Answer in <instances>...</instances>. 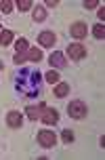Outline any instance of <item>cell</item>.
Instances as JSON below:
<instances>
[{
    "mask_svg": "<svg viewBox=\"0 0 105 160\" xmlns=\"http://www.w3.org/2000/svg\"><path fill=\"white\" fill-rule=\"evenodd\" d=\"M15 88L23 97H40L42 93V74L36 68H23L15 74Z\"/></svg>",
    "mask_w": 105,
    "mask_h": 160,
    "instance_id": "6da1fadb",
    "label": "cell"
},
{
    "mask_svg": "<svg viewBox=\"0 0 105 160\" xmlns=\"http://www.w3.org/2000/svg\"><path fill=\"white\" fill-rule=\"evenodd\" d=\"M86 105H84V101H80V99H74V101H69V105H67V114L72 116L74 120H82L84 116H86Z\"/></svg>",
    "mask_w": 105,
    "mask_h": 160,
    "instance_id": "7a4b0ae2",
    "label": "cell"
},
{
    "mask_svg": "<svg viewBox=\"0 0 105 160\" xmlns=\"http://www.w3.org/2000/svg\"><path fill=\"white\" fill-rule=\"evenodd\" d=\"M36 141L40 143V148H55L57 135L53 131H49V128H42V131H38V135H36Z\"/></svg>",
    "mask_w": 105,
    "mask_h": 160,
    "instance_id": "3957f363",
    "label": "cell"
},
{
    "mask_svg": "<svg viewBox=\"0 0 105 160\" xmlns=\"http://www.w3.org/2000/svg\"><path fill=\"white\" fill-rule=\"evenodd\" d=\"M15 57H13V61L15 63H23V61H27L25 59V55H27V48H30V44H27V40L25 38H17V44H15Z\"/></svg>",
    "mask_w": 105,
    "mask_h": 160,
    "instance_id": "277c9868",
    "label": "cell"
},
{
    "mask_svg": "<svg viewBox=\"0 0 105 160\" xmlns=\"http://www.w3.org/2000/svg\"><path fill=\"white\" fill-rule=\"evenodd\" d=\"M67 55L74 61H80V59L86 57V47L80 44V42H72V44H67Z\"/></svg>",
    "mask_w": 105,
    "mask_h": 160,
    "instance_id": "5b68a950",
    "label": "cell"
},
{
    "mask_svg": "<svg viewBox=\"0 0 105 160\" xmlns=\"http://www.w3.org/2000/svg\"><path fill=\"white\" fill-rule=\"evenodd\" d=\"M69 34H72L76 40L86 38V34H88V25L84 23V21H76V23L69 25Z\"/></svg>",
    "mask_w": 105,
    "mask_h": 160,
    "instance_id": "8992f818",
    "label": "cell"
},
{
    "mask_svg": "<svg viewBox=\"0 0 105 160\" xmlns=\"http://www.w3.org/2000/svg\"><path fill=\"white\" fill-rule=\"evenodd\" d=\"M40 120L44 124H50V127H53V124L59 122V112H57L55 108H49V105H46L44 112H42V116H40Z\"/></svg>",
    "mask_w": 105,
    "mask_h": 160,
    "instance_id": "52a82bcc",
    "label": "cell"
},
{
    "mask_svg": "<svg viewBox=\"0 0 105 160\" xmlns=\"http://www.w3.org/2000/svg\"><path fill=\"white\" fill-rule=\"evenodd\" d=\"M49 63L53 65V68H57V70H63V68H67V59H65V55L61 51H55V53H50Z\"/></svg>",
    "mask_w": 105,
    "mask_h": 160,
    "instance_id": "ba28073f",
    "label": "cell"
},
{
    "mask_svg": "<svg viewBox=\"0 0 105 160\" xmlns=\"http://www.w3.org/2000/svg\"><path fill=\"white\" fill-rule=\"evenodd\" d=\"M55 42H57V36L50 32V30H44V32L38 34V44H40V47H49L50 48Z\"/></svg>",
    "mask_w": 105,
    "mask_h": 160,
    "instance_id": "9c48e42d",
    "label": "cell"
},
{
    "mask_svg": "<svg viewBox=\"0 0 105 160\" xmlns=\"http://www.w3.org/2000/svg\"><path fill=\"white\" fill-rule=\"evenodd\" d=\"M44 108H46V103L27 105V108H25V114H27V118H30V120H40L42 112H44Z\"/></svg>",
    "mask_w": 105,
    "mask_h": 160,
    "instance_id": "30bf717a",
    "label": "cell"
},
{
    "mask_svg": "<svg viewBox=\"0 0 105 160\" xmlns=\"http://www.w3.org/2000/svg\"><path fill=\"white\" fill-rule=\"evenodd\" d=\"M7 124L11 128H19L21 124H23V114L15 112V110H13V112H8L7 114Z\"/></svg>",
    "mask_w": 105,
    "mask_h": 160,
    "instance_id": "8fae6325",
    "label": "cell"
},
{
    "mask_svg": "<svg viewBox=\"0 0 105 160\" xmlns=\"http://www.w3.org/2000/svg\"><path fill=\"white\" fill-rule=\"evenodd\" d=\"M13 38H15V34H13V30H0V47H8L11 42H13Z\"/></svg>",
    "mask_w": 105,
    "mask_h": 160,
    "instance_id": "7c38bea8",
    "label": "cell"
},
{
    "mask_svg": "<svg viewBox=\"0 0 105 160\" xmlns=\"http://www.w3.org/2000/svg\"><path fill=\"white\" fill-rule=\"evenodd\" d=\"M67 93H69V84L67 82H57L55 84V97L63 99V97H67Z\"/></svg>",
    "mask_w": 105,
    "mask_h": 160,
    "instance_id": "4fadbf2b",
    "label": "cell"
},
{
    "mask_svg": "<svg viewBox=\"0 0 105 160\" xmlns=\"http://www.w3.org/2000/svg\"><path fill=\"white\" fill-rule=\"evenodd\" d=\"M25 59H27V61H34V63H36V61H40V59H42V51H40V48L30 47V48H27V55H25Z\"/></svg>",
    "mask_w": 105,
    "mask_h": 160,
    "instance_id": "5bb4252c",
    "label": "cell"
},
{
    "mask_svg": "<svg viewBox=\"0 0 105 160\" xmlns=\"http://www.w3.org/2000/svg\"><path fill=\"white\" fill-rule=\"evenodd\" d=\"M44 19H46V8H44V7H36V8H34V21L42 23Z\"/></svg>",
    "mask_w": 105,
    "mask_h": 160,
    "instance_id": "9a60e30c",
    "label": "cell"
},
{
    "mask_svg": "<svg viewBox=\"0 0 105 160\" xmlns=\"http://www.w3.org/2000/svg\"><path fill=\"white\" fill-rule=\"evenodd\" d=\"M44 80H46L49 84H57L61 78H59V74H57L55 70H49V72H46V76H44Z\"/></svg>",
    "mask_w": 105,
    "mask_h": 160,
    "instance_id": "2e32d148",
    "label": "cell"
},
{
    "mask_svg": "<svg viewBox=\"0 0 105 160\" xmlns=\"http://www.w3.org/2000/svg\"><path fill=\"white\" fill-rule=\"evenodd\" d=\"M93 36L97 40H103V36H105V28H103V23H97L95 28H93Z\"/></svg>",
    "mask_w": 105,
    "mask_h": 160,
    "instance_id": "e0dca14e",
    "label": "cell"
},
{
    "mask_svg": "<svg viewBox=\"0 0 105 160\" xmlns=\"http://www.w3.org/2000/svg\"><path fill=\"white\" fill-rule=\"evenodd\" d=\"M13 7H15V4H13L11 0H2V2H0V11H2L4 15H8V13H13Z\"/></svg>",
    "mask_w": 105,
    "mask_h": 160,
    "instance_id": "ac0fdd59",
    "label": "cell"
},
{
    "mask_svg": "<svg viewBox=\"0 0 105 160\" xmlns=\"http://www.w3.org/2000/svg\"><path fill=\"white\" fill-rule=\"evenodd\" d=\"M61 141H63V143H72L74 141V131H69V128L61 131Z\"/></svg>",
    "mask_w": 105,
    "mask_h": 160,
    "instance_id": "d6986e66",
    "label": "cell"
},
{
    "mask_svg": "<svg viewBox=\"0 0 105 160\" xmlns=\"http://www.w3.org/2000/svg\"><path fill=\"white\" fill-rule=\"evenodd\" d=\"M17 8H19V11H30V8H32V2H30V0H19V2H17Z\"/></svg>",
    "mask_w": 105,
    "mask_h": 160,
    "instance_id": "ffe728a7",
    "label": "cell"
},
{
    "mask_svg": "<svg viewBox=\"0 0 105 160\" xmlns=\"http://www.w3.org/2000/svg\"><path fill=\"white\" fill-rule=\"evenodd\" d=\"M97 7H99L97 0H86V2H84V8H97Z\"/></svg>",
    "mask_w": 105,
    "mask_h": 160,
    "instance_id": "44dd1931",
    "label": "cell"
},
{
    "mask_svg": "<svg viewBox=\"0 0 105 160\" xmlns=\"http://www.w3.org/2000/svg\"><path fill=\"white\" fill-rule=\"evenodd\" d=\"M97 15H99V19H101V23H103V19H105V7L101 4V8L97 11Z\"/></svg>",
    "mask_w": 105,
    "mask_h": 160,
    "instance_id": "7402d4cb",
    "label": "cell"
},
{
    "mask_svg": "<svg viewBox=\"0 0 105 160\" xmlns=\"http://www.w3.org/2000/svg\"><path fill=\"white\" fill-rule=\"evenodd\" d=\"M46 7H57V0H46Z\"/></svg>",
    "mask_w": 105,
    "mask_h": 160,
    "instance_id": "603a6c76",
    "label": "cell"
},
{
    "mask_svg": "<svg viewBox=\"0 0 105 160\" xmlns=\"http://www.w3.org/2000/svg\"><path fill=\"white\" fill-rule=\"evenodd\" d=\"M0 68H2V61H0Z\"/></svg>",
    "mask_w": 105,
    "mask_h": 160,
    "instance_id": "cb8c5ba5",
    "label": "cell"
},
{
    "mask_svg": "<svg viewBox=\"0 0 105 160\" xmlns=\"http://www.w3.org/2000/svg\"><path fill=\"white\" fill-rule=\"evenodd\" d=\"M0 30H2V28H0Z\"/></svg>",
    "mask_w": 105,
    "mask_h": 160,
    "instance_id": "d4e9b609",
    "label": "cell"
}]
</instances>
